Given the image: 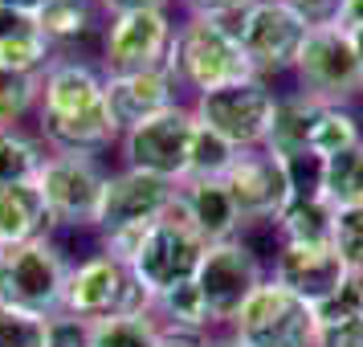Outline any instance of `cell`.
<instances>
[{"label":"cell","mask_w":363,"mask_h":347,"mask_svg":"<svg viewBox=\"0 0 363 347\" xmlns=\"http://www.w3.org/2000/svg\"><path fill=\"white\" fill-rule=\"evenodd\" d=\"M102 82L106 74L90 53H57L45 66L33 131L45 139L50 151L106 160L118 148V127L106 111Z\"/></svg>","instance_id":"obj_1"},{"label":"cell","mask_w":363,"mask_h":347,"mask_svg":"<svg viewBox=\"0 0 363 347\" xmlns=\"http://www.w3.org/2000/svg\"><path fill=\"white\" fill-rule=\"evenodd\" d=\"M167 70H172V78H176V86L184 90L188 102L196 99V94L220 90V86H229V82L253 78L245 53H241V41L229 37L225 29H216L208 17H196V13L180 17V25H176Z\"/></svg>","instance_id":"obj_2"},{"label":"cell","mask_w":363,"mask_h":347,"mask_svg":"<svg viewBox=\"0 0 363 347\" xmlns=\"http://www.w3.org/2000/svg\"><path fill=\"white\" fill-rule=\"evenodd\" d=\"M69 253L57 237H37L25 246L0 249V307H17L29 314H50L62 311L66 302V282H69Z\"/></svg>","instance_id":"obj_3"},{"label":"cell","mask_w":363,"mask_h":347,"mask_svg":"<svg viewBox=\"0 0 363 347\" xmlns=\"http://www.w3.org/2000/svg\"><path fill=\"white\" fill-rule=\"evenodd\" d=\"M111 164L99 155H69L50 151L37 172V192L50 209L53 233H94L99 229V209L106 192Z\"/></svg>","instance_id":"obj_4"},{"label":"cell","mask_w":363,"mask_h":347,"mask_svg":"<svg viewBox=\"0 0 363 347\" xmlns=\"http://www.w3.org/2000/svg\"><path fill=\"white\" fill-rule=\"evenodd\" d=\"M278 94H281L278 82L241 78V82H229V86H220V90L196 94L188 106H192L200 127L216 131L237 151H253V148H265V139H269Z\"/></svg>","instance_id":"obj_5"},{"label":"cell","mask_w":363,"mask_h":347,"mask_svg":"<svg viewBox=\"0 0 363 347\" xmlns=\"http://www.w3.org/2000/svg\"><path fill=\"white\" fill-rule=\"evenodd\" d=\"M204 249H208V241L192 229V221L180 204V192H176L172 209L147 229V237H143V246L131 262V274L147 290V298H155L172 286H180V282L196 278Z\"/></svg>","instance_id":"obj_6"},{"label":"cell","mask_w":363,"mask_h":347,"mask_svg":"<svg viewBox=\"0 0 363 347\" xmlns=\"http://www.w3.org/2000/svg\"><path fill=\"white\" fill-rule=\"evenodd\" d=\"M147 307H151L147 290L139 286V278L131 274L127 262L94 249V253H82L69 265L62 311L99 323V319H118V314H143Z\"/></svg>","instance_id":"obj_7"},{"label":"cell","mask_w":363,"mask_h":347,"mask_svg":"<svg viewBox=\"0 0 363 347\" xmlns=\"http://www.w3.org/2000/svg\"><path fill=\"white\" fill-rule=\"evenodd\" d=\"M180 13L176 9H143V13H118L102 21L99 57L102 74H135V70H164L172 41H176Z\"/></svg>","instance_id":"obj_8"},{"label":"cell","mask_w":363,"mask_h":347,"mask_svg":"<svg viewBox=\"0 0 363 347\" xmlns=\"http://www.w3.org/2000/svg\"><path fill=\"white\" fill-rule=\"evenodd\" d=\"M241 347H314V307L265 278L225 327Z\"/></svg>","instance_id":"obj_9"},{"label":"cell","mask_w":363,"mask_h":347,"mask_svg":"<svg viewBox=\"0 0 363 347\" xmlns=\"http://www.w3.org/2000/svg\"><path fill=\"white\" fill-rule=\"evenodd\" d=\"M192 139H196V115L188 102H180L164 115L123 131L115 148L118 167L147 172V176H160L167 184H184L188 180V160H192Z\"/></svg>","instance_id":"obj_10"},{"label":"cell","mask_w":363,"mask_h":347,"mask_svg":"<svg viewBox=\"0 0 363 347\" xmlns=\"http://www.w3.org/2000/svg\"><path fill=\"white\" fill-rule=\"evenodd\" d=\"M290 90L306 94L314 102H363L359 94V57L343 29L330 21L311 25V33L298 50V62L290 70Z\"/></svg>","instance_id":"obj_11"},{"label":"cell","mask_w":363,"mask_h":347,"mask_svg":"<svg viewBox=\"0 0 363 347\" xmlns=\"http://www.w3.org/2000/svg\"><path fill=\"white\" fill-rule=\"evenodd\" d=\"M269 278V265L253 253V249L241 241V237H229V241H213L200 258L196 270V290L208 307V319H213L216 331H225L233 323V314L241 311L245 302L262 282Z\"/></svg>","instance_id":"obj_12"},{"label":"cell","mask_w":363,"mask_h":347,"mask_svg":"<svg viewBox=\"0 0 363 347\" xmlns=\"http://www.w3.org/2000/svg\"><path fill=\"white\" fill-rule=\"evenodd\" d=\"M306 33H311V21L302 17L294 4L257 0L245 17V29H241V53L249 62V74L265 78V82L290 78Z\"/></svg>","instance_id":"obj_13"},{"label":"cell","mask_w":363,"mask_h":347,"mask_svg":"<svg viewBox=\"0 0 363 347\" xmlns=\"http://www.w3.org/2000/svg\"><path fill=\"white\" fill-rule=\"evenodd\" d=\"M220 184L229 188L233 204L241 213V225H257V221H274L290 200V176L274 151L253 148L237 151V160L229 164V172L220 176Z\"/></svg>","instance_id":"obj_14"},{"label":"cell","mask_w":363,"mask_h":347,"mask_svg":"<svg viewBox=\"0 0 363 347\" xmlns=\"http://www.w3.org/2000/svg\"><path fill=\"white\" fill-rule=\"evenodd\" d=\"M180 192V184H167L147 172L131 167H111L106 192L99 209V229L94 233H115V229H135V225H155L172 209V200Z\"/></svg>","instance_id":"obj_15"},{"label":"cell","mask_w":363,"mask_h":347,"mask_svg":"<svg viewBox=\"0 0 363 347\" xmlns=\"http://www.w3.org/2000/svg\"><path fill=\"white\" fill-rule=\"evenodd\" d=\"M102 99H106V111H111V119H115V127H118V139H123V131H131L139 123H147V119L188 102L167 66L164 70H135V74H106Z\"/></svg>","instance_id":"obj_16"},{"label":"cell","mask_w":363,"mask_h":347,"mask_svg":"<svg viewBox=\"0 0 363 347\" xmlns=\"http://www.w3.org/2000/svg\"><path fill=\"white\" fill-rule=\"evenodd\" d=\"M269 278L286 286L290 294L302 302L318 307L323 298L339 290V282L347 278V265L339 262V253L330 246H278L274 262H269Z\"/></svg>","instance_id":"obj_17"},{"label":"cell","mask_w":363,"mask_h":347,"mask_svg":"<svg viewBox=\"0 0 363 347\" xmlns=\"http://www.w3.org/2000/svg\"><path fill=\"white\" fill-rule=\"evenodd\" d=\"M180 204L192 229L213 246V241H229L241 233V213L233 204L229 188L220 180H184L180 184Z\"/></svg>","instance_id":"obj_18"},{"label":"cell","mask_w":363,"mask_h":347,"mask_svg":"<svg viewBox=\"0 0 363 347\" xmlns=\"http://www.w3.org/2000/svg\"><path fill=\"white\" fill-rule=\"evenodd\" d=\"M33 21L57 53H82L90 41H99L106 17L94 0H50Z\"/></svg>","instance_id":"obj_19"},{"label":"cell","mask_w":363,"mask_h":347,"mask_svg":"<svg viewBox=\"0 0 363 347\" xmlns=\"http://www.w3.org/2000/svg\"><path fill=\"white\" fill-rule=\"evenodd\" d=\"M53 221L37 192V184H9L0 188V249L25 246L37 237H50Z\"/></svg>","instance_id":"obj_20"},{"label":"cell","mask_w":363,"mask_h":347,"mask_svg":"<svg viewBox=\"0 0 363 347\" xmlns=\"http://www.w3.org/2000/svg\"><path fill=\"white\" fill-rule=\"evenodd\" d=\"M323 102L306 99L298 90H281L278 94V111H274V127L265 139V151H274L278 160H298V155H311V131L314 119H318Z\"/></svg>","instance_id":"obj_21"},{"label":"cell","mask_w":363,"mask_h":347,"mask_svg":"<svg viewBox=\"0 0 363 347\" xmlns=\"http://www.w3.org/2000/svg\"><path fill=\"white\" fill-rule=\"evenodd\" d=\"M281 246H330L335 233V204L323 192L318 197H290L286 209L274 216Z\"/></svg>","instance_id":"obj_22"},{"label":"cell","mask_w":363,"mask_h":347,"mask_svg":"<svg viewBox=\"0 0 363 347\" xmlns=\"http://www.w3.org/2000/svg\"><path fill=\"white\" fill-rule=\"evenodd\" d=\"M363 143V111L359 102H323L311 131V155L330 160L339 151Z\"/></svg>","instance_id":"obj_23"},{"label":"cell","mask_w":363,"mask_h":347,"mask_svg":"<svg viewBox=\"0 0 363 347\" xmlns=\"http://www.w3.org/2000/svg\"><path fill=\"white\" fill-rule=\"evenodd\" d=\"M151 319L160 323V331H200V335H213V319H208V307L200 298L196 282H180L164 294L151 298Z\"/></svg>","instance_id":"obj_24"},{"label":"cell","mask_w":363,"mask_h":347,"mask_svg":"<svg viewBox=\"0 0 363 347\" xmlns=\"http://www.w3.org/2000/svg\"><path fill=\"white\" fill-rule=\"evenodd\" d=\"M45 139L33 127H17V131H0V188L9 184H33L41 164H45Z\"/></svg>","instance_id":"obj_25"},{"label":"cell","mask_w":363,"mask_h":347,"mask_svg":"<svg viewBox=\"0 0 363 347\" xmlns=\"http://www.w3.org/2000/svg\"><path fill=\"white\" fill-rule=\"evenodd\" d=\"M323 197L335 209H355V204H363V143L323 160Z\"/></svg>","instance_id":"obj_26"},{"label":"cell","mask_w":363,"mask_h":347,"mask_svg":"<svg viewBox=\"0 0 363 347\" xmlns=\"http://www.w3.org/2000/svg\"><path fill=\"white\" fill-rule=\"evenodd\" d=\"M37 94H41V78L0 66V131L33 127Z\"/></svg>","instance_id":"obj_27"},{"label":"cell","mask_w":363,"mask_h":347,"mask_svg":"<svg viewBox=\"0 0 363 347\" xmlns=\"http://www.w3.org/2000/svg\"><path fill=\"white\" fill-rule=\"evenodd\" d=\"M160 343V323L143 314H118V319H99L90 331V347H155Z\"/></svg>","instance_id":"obj_28"},{"label":"cell","mask_w":363,"mask_h":347,"mask_svg":"<svg viewBox=\"0 0 363 347\" xmlns=\"http://www.w3.org/2000/svg\"><path fill=\"white\" fill-rule=\"evenodd\" d=\"M237 160V148L225 143L216 131L196 123V139H192V160H188V180H220L229 164Z\"/></svg>","instance_id":"obj_29"},{"label":"cell","mask_w":363,"mask_h":347,"mask_svg":"<svg viewBox=\"0 0 363 347\" xmlns=\"http://www.w3.org/2000/svg\"><path fill=\"white\" fill-rule=\"evenodd\" d=\"M330 249L339 253L347 274H363V204L355 209H335V233Z\"/></svg>","instance_id":"obj_30"},{"label":"cell","mask_w":363,"mask_h":347,"mask_svg":"<svg viewBox=\"0 0 363 347\" xmlns=\"http://www.w3.org/2000/svg\"><path fill=\"white\" fill-rule=\"evenodd\" d=\"M343 319H363V274H347L339 282V290L314 307V323L318 327L343 323Z\"/></svg>","instance_id":"obj_31"},{"label":"cell","mask_w":363,"mask_h":347,"mask_svg":"<svg viewBox=\"0 0 363 347\" xmlns=\"http://www.w3.org/2000/svg\"><path fill=\"white\" fill-rule=\"evenodd\" d=\"M0 347H45V319L0 307Z\"/></svg>","instance_id":"obj_32"},{"label":"cell","mask_w":363,"mask_h":347,"mask_svg":"<svg viewBox=\"0 0 363 347\" xmlns=\"http://www.w3.org/2000/svg\"><path fill=\"white\" fill-rule=\"evenodd\" d=\"M90 319H78L69 311H57L45 319V347H90Z\"/></svg>","instance_id":"obj_33"},{"label":"cell","mask_w":363,"mask_h":347,"mask_svg":"<svg viewBox=\"0 0 363 347\" xmlns=\"http://www.w3.org/2000/svg\"><path fill=\"white\" fill-rule=\"evenodd\" d=\"M314 347H363V319H343L314 331Z\"/></svg>","instance_id":"obj_34"},{"label":"cell","mask_w":363,"mask_h":347,"mask_svg":"<svg viewBox=\"0 0 363 347\" xmlns=\"http://www.w3.org/2000/svg\"><path fill=\"white\" fill-rule=\"evenodd\" d=\"M330 25L343 29L347 37H359L363 33V0H339V9H335Z\"/></svg>","instance_id":"obj_35"},{"label":"cell","mask_w":363,"mask_h":347,"mask_svg":"<svg viewBox=\"0 0 363 347\" xmlns=\"http://www.w3.org/2000/svg\"><path fill=\"white\" fill-rule=\"evenodd\" d=\"M102 17H118V13H143V9H176V0H94Z\"/></svg>","instance_id":"obj_36"},{"label":"cell","mask_w":363,"mask_h":347,"mask_svg":"<svg viewBox=\"0 0 363 347\" xmlns=\"http://www.w3.org/2000/svg\"><path fill=\"white\" fill-rule=\"evenodd\" d=\"M286 4H294V9L311 21V25L330 21V17H335V9H339V0H286Z\"/></svg>","instance_id":"obj_37"},{"label":"cell","mask_w":363,"mask_h":347,"mask_svg":"<svg viewBox=\"0 0 363 347\" xmlns=\"http://www.w3.org/2000/svg\"><path fill=\"white\" fill-rule=\"evenodd\" d=\"M213 335H200V331H160V343L155 347H208Z\"/></svg>","instance_id":"obj_38"},{"label":"cell","mask_w":363,"mask_h":347,"mask_svg":"<svg viewBox=\"0 0 363 347\" xmlns=\"http://www.w3.org/2000/svg\"><path fill=\"white\" fill-rule=\"evenodd\" d=\"M45 4H50V0H0V9H9V13H21V17H37Z\"/></svg>","instance_id":"obj_39"},{"label":"cell","mask_w":363,"mask_h":347,"mask_svg":"<svg viewBox=\"0 0 363 347\" xmlns=\"http://www.w3.org/2000/svg\"><path fill=\"white\" fill-rule=\"evenodd\" d=\"M208 347H241V343L233 339L229 331H213V343H208Z\"/></svg>","instance_id":"obj_40"},{"label":"cell","mask_w":363,"mask_h":347,"mask_svg":"<svg viewBox=\"0 0 363 347\" xmlns=\"http://www.w3.org/2000/svg\"><path fill=\"white\" fill-rule=\"evenodd\" d=\"M351 45H355V57H359V94H363V33L351 37Z\"/></svg>","instance_id":"obj_41"}]
</instances>
